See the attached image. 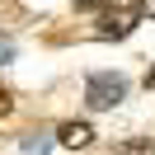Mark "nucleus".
Returning <instances> with one entry per match:
<instances>
[{
  "label": "nucleus",
  "mask_w": 155,
  "mask_h": 155,
  "mask_svg": "<svg viewBox=\"0 0 155 155\" xmlns=\"http://www.w3.org/2000/svg\"><path fill=\"white\" fill-rule=\"evenodd\" d=\"M108 5H117V0H75V10H80V14H94V10L104 14Z\"/></svg>",
  "instance_id": "39448f33"
},
{
  "label": "nucleus",
  "mask_w": 155,
  "mask_h": 155,
  "mask_svg": "<svg viewBox=\"0 0 155 155\" xmlns=\"http://www.w3.org/2000/svg\"><path fill=\"white\" fill-rule=\"evenodd\" d=\"M122 99H127V75H117V71H94V75L85 80V104L94 108V113L117 108Z\"/></svg>",
  "instance_id": "f257e3e1"
},
{
  "label": "nucleus",
  "mask_w": 155,
  "mask_h": 155,
  "mask_svg": "<svg viewBox=\"0 0 155 155\" xmlns=\"http://www.w3.org/2000/svg\"><path fill=\"white\" fill-rule=\"evenodd\" d=\"M24 150H28V155H47L52 150V136L47 132H28V136H24Z\"/></svg>",
  "instance_id": "20e7f679"
},
{
  "label": "nucleus",
  "mask_w": 155,
  "mask_h": 155,
  "mask_svg": "<svg viewBox=\"0 0 155 155\" xmlns=\"http://www.w3.org/2000/svg\"><path fill=\"white\" fill-rule=\"evenodd\" d=\"M136 19H141V0H117L94 19V33L99 38H127L136 28Z\"/></svg>",
  "instance_id": "f03ea898"
},
{
  "label": "nucleus",
  "mask_w": 155,
  "mask_h": 155,
  "mask_svg": "<svg viewBox=\"0 0 155 155\" xmlns=\"http://www.w3.org/2000/svg\"><path fill=\"white\" fill-rule=\"evenodd\" d=\"M146 89H155V66H150V71H146Z\"/></svg>",
  "instance_id": "1a4fd4ad"
},
{
  "label": "nucleus",
  "mask_w": 155,
  "mask_h": 155,
  "mask_svg": "<svg viewBox=\"0 0 155 155\" xmlns=\"http://www.w3.org/2000/svg\"><path fill=\"white\" fill-rule=\"evenodd\" d=\"M57 141L71 146V150H80V146L94 141V132H89V122H61V127H57Z\"/></svg>",
  "instance_id": "7ed1b4c3"
},
{
  "label": "nucleus",
  "mask_w": 155,
  "mask_h": 155,
  "mask_svg": "<svg viewBox=\"0 0 155 155\" xmlns=\"http://www.w3.org/2000/svg\"><path fill=\"white\" fill-rule=\"evenodd\" d=\"M141 14H150V19H155V0H141Z\"/></svg>",
  "instance_id": "6e6552de"
},
{
  "label": "nucleus",
  "mask_w": 155,
  "mask_h": 155,
  "mask_svg": "<svg viewBox=\"0 0 155 155\" xmlns=\"http://www.w3.org/2000/svg\"><path fill=\"white\" fill-rule=\"evenodd\" d=\"M10 108H14V94H10V89H5V85H0V117L10 113Z\"/></svg>",
  "instance_id": "423d86ee"
},
{
  "label": "nucleus",
  "mask_w": 155,
  "mask_h": 155,
  "mask_svg": "<svg viewBox=\"0 0 155 155\" xmlns=\"http://www.w3.org/2000/svg\"><path fill=\"white\" fill-rule=\"evenodd\" d=\"M10 57H14V42H10V38H0V66H5Z\"/></svg>",
  "instance_id": "0eeeda50"
}]
</instances>
